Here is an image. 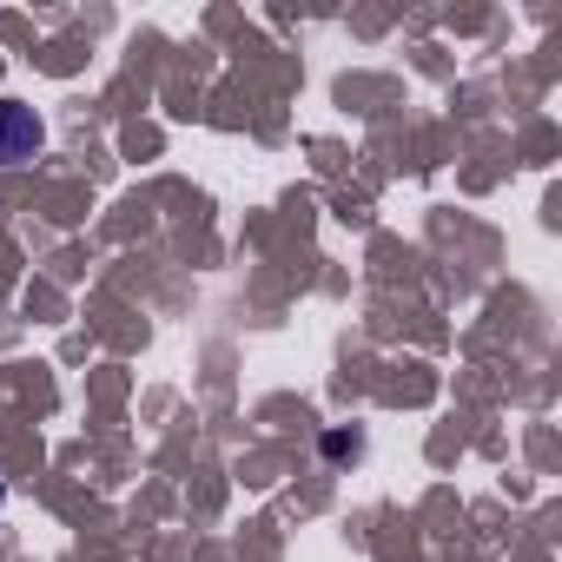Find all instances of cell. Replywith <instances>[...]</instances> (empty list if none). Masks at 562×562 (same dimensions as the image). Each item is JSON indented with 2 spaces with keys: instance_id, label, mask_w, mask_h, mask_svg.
<instances>
[{
  "instance_id": "obj_1",
  "label": "cell",
  "mask_w": 562,
  "mask_h": 562,
  "mask_svg": "<svg viewBox=\"0 0 562 562\" xmlns=\"http://www.w3.org/2000/svg\"><path fill=\"white\" fill-rule=\"evenodd\" d=\"M41 139H47V126L27 100H0V166H34Z\"/></svg>"
},
{
  "instance_id": "obj_2",
  "label": "cell",
  "mask_w": 562,
  "mask_h": 562,
  "mask_svg": "<svg viewBox=\"0 0 562 562\" xmlns=\"http://www.w3.org/2000/svg\"><path fill=\"white\" fill-rule=\"evenodd\" d=\"M325 457H338V463L358 457V437H351V430H331V437H325Z\"/></svg>"
},
{
  "instance_id": "obj_3",
  "label": "cell",
  "mask_w": 562,
  "mask_h": 562,
  "mask_svg": "<svg viewBox=\"0 0 562 562\" xmlns=\"http://www.w3.org/2000/svg\"><path fill=\"white\" fill-rule=\"evenodd\" d=\"M0 503H8V490H0Z\"/></svg>"
}]
</instances>
